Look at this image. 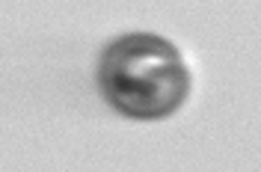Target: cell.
Returning <instances> with one entry per match:
<instances>
[{"mask_svg":"<svg viewBox=\"0 0 261 172\" xmlns=\"http://www.w3.org/2000/svg\"><path fill=\"white\" fill-rule=\"evenodd\" d=\"M98 86L119 113L130 119H163L190 92L181 54L161 36H122L104 51Z\"/></svg>","mask_w":261,"mask_h":172,"instance_id":"obj_1","label":"cell"}]
</instances>
